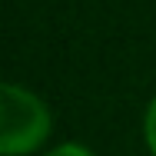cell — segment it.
I'll use <instances>...</instances> for the list:
<instances>
[{
    "instance_id": "3957f363",
    "label": "cell",
    "mask_w": 156,
    "mask_h": 156,
    "mask_svg": "<svg viewBox=\"0 0 156 156\" xmlns=\"http://www.w3.org/2000/svg\"><path fill=\"white\" fill-rule=\"evenodd\" d=\"M47 156H93L87 146H80V143H63V146H57V150H50Z\"/></svg>"
},
{
    "instance_id": "6da1fadb",
    "label": "cell",
    "mask_w": 156,
    "mask_h": 156,
    "mask_svg": "<svg viewBox=\"0 0 156 156\" xmlns=\"http://www.w3.org/2000/svg\"><path fill=\"white\" fill-rule=\"evenodd\" d=\"M50 110L37 93L7 83L0 90V156H27L50 136Z\"/></svg>"
},
{
    "instance_id": "7a4b0ae2",
    "label": "cell",
    "mask_w": 156,
    "mask_h": 156,
    "mask_svg": "<svg viewBox=\"0 0 156 156\" xmlns=\"http://www.w3.org/2000/svg\"><path fill=\"white\" fill-rule=\"evenodd\" d=\"M143 133H146V146H150V153L156 156V100L150 103V110H146V120H143Z\"/></svg>"
}]
</instances>
